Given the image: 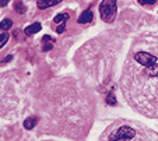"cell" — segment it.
I'll list each match as a JSON object with an SVG mask.
<instances>
[{
	"mask_svg": "<svg viewBox=\"0 0 158 141\" xmlns=\"http://www.w3.org/2000/svg\"><path fill=\"white\" fill-rule=\"evenodd\" d=\"M69 18V15L66 14V13H62V14H59V15H56V17L53 18V21L56 22V24H62V22H64L66 20Z\"/></svg>",
	"mask_w": 158,
	"mask_h": 141,
	"instance_id": "cell-9",
	"label": "cell"
},
{
	"mask_svg": "<svg viewBox=\"0 0 158 141\" xmlns=\"http://www.w3.org/2000/svg\"><path fill=\"white\" fill-rule=\"evenodd\" d=\"M133 63L137 66V69H133L137 74V83H148L150 90L158 94V54L137 50L133 54Z\"/></svg>",
	"mask_w": 158,
	"mask_h": 141,
	"instance_id": "cell-1",
	"label": "cell"
},
{
	"mask_svg": "<svg viewBox=\"0 0 158 141\" xmlns=\"http://www.w3.org/2000/svg\"><path fill=\"white\" fill-rule=\"evenodd\" d=\"M93 17H94L93 10H85V11L81 13V15L77 20V22L78 24H87V22H91L93 21Z\"/></svg>",
	"mask_w": 158,
	"mask_h": 141,
	"instance_id": "cell-4",
	"label": "cell"
},
{
	"mask_svg": "<svg viewBox=\"0 0 158 141\" xmlns=\"http://www.w3.org/2000/svg\"><path fill=\"white\" fill-rule=\"evenodd\" d=\"M136 137V130L130 126H120L115 133L109 135V141H130Z\"/></svg>",
	"mask_w": 158,
	"mask_h": 141,
	"instance_id": "cell-3",
	"label": "cell"
},
{
	"mask_svg": "<svg viewBox=\"0 0 158 141\" xmlns=\"http://www.w3.org/2000/svg\"><path fill=\"white\" fill-rule=\"evenodd\" d=\"M106 103L108 105H116V98H115V94H109V95L106 96Z\"/></svg>",
	"mask_w": 158,
	"mask_h": 141,
	"instance_id": "cell-10",
	"label": "cell"
},
{
	"mask_svg": "<svg viewBox=\"0 0 158 141\" xmlns=\"http://www.w3.org/2000/svg\"><path fill=\"white\" fill-rule=\"evenodd\" d=\"M9 41V35L7 34H0V48H3Z\"/></svg>",
	"mask_w": 158,
	"mask_h": 141,
	"instance_id": "cell-12",
	"label": "cell"
},
{
	"mask_svg": "<svg viewBox=\"0 0 158 141\" xmlns=\"http://www.w3.org/2000/svg\"><path fill=\"white\" fill-rule=\"evenodd\" d=\"M140 4H144V6H152V4L157 3V0H139Z\"/></svg>",
	"mask_w": 158,
	"mask_h": 141,
	"instance_id": "cell-13",
	"label": "cell"
},
{
	"mask_svg": "<svg viewBox=\"0 0 158 141\" xmlns=\"http://www.w3.org/2000/svg\"><path fill=\"white\" fill-rule=\"evenodd\" d=\"M52 49V45H45L44 46V50H51Z\"/></svg>",
	"mask_w": 158,
	"mask_h": 141,
	"instance_id": "cell-18",
	"label": "cell"
},
{
	"mask_svg": "<svg viewBox=\"0 0 158 141\" xmlns=\"http://www.w3.org/2000/svg\"><path fill=\"white\" fill-rule=\"evenodd\" d=\"M11 59H13V56H11V54H10V56H7L6 59L3 60V63H9V62H10V60H11Z\"/></svg>",
	"mask_w": 158,
	"mask_h": 141,
	"instance_id": "cell-16",
	"label": "cell"
},
{
	"mask_svg": "<svg viewBox=\"0 0 158 141\" xmlns=\"http://www.w3.org/2000/svg\"><path fill=\"white\" fill-rule=\"evenodd\" d=\"M14 7H15V10H17V11L20 13V14H24V13H25V10H27V9H25V6H24V4H23V3H21V2H17Z\"/></svg>",
	"mask_w": 158,
	"mask_h": 141,
	"instance_id": "cell-11",
	"label": "cell"
},
{
	"mask_svg": "<svg viewBox=\"0 0 158 141\" xmlns=\"http://www.w3.org/2000/svg\"><path fill=\"white\" fill-rule=\"evenodd\" d=\"M7 3H9V0H0V6H2V7L7 6Z\"/></svg>",
	"mask_w": 158,
	"mask_h": 141,
	"instance_id": "cell-15",
	"label": "cell"
},
{
	"mask_svg": "<svg viewBox=\"0 0 158 141\" xmlns=\"http://www.w3.org/2000/svg\"><path fill=\"white\" fill-rule=\"evenodd\" d=\"M36 123H38V117L31 116V117H28V119L24 120V127L27 130H31V129H34V127L36 126Z\"/></svg>",
	"mask_w": 158,
	"mask_h": 141,
	"instance_id": "cell-7",
	"label": "cell"
},
{
	"mask_svg": "<svg viewBox=\"0 0 158 141\" xmlns=\"http://www.w3.org/2000/svg\"><path fill=\"white\" fill-rule=\"evenodd\" d=\"M64 27H66V24H64V22H62V24H60L59 27L56 28V32H57V34H62L63 31H64Z\"/></svg>",
	"mask_w": 158,
	"mask_h": 141,
	"instance_id": "cell-14",
	"label": "cell"
},
{
	"mask_svg": "<svg viewBox=\"0 0 158 141\" xmlns=\"http://www.w3.org/2000/svg\"><path fill=\"white\" fill-rule=\"evenodd\" d=\"M11 27H13V21L11 20H9V18H6V20H3V21L0 22V30L2 31H7V30H10Z\"/></svg>",
	"mask_w": 158,
	"mask_h": 141,
	"instance_id": "cell-8",
	"label": "cell"
},
{
	"mask_svg": "<svg viewBox=\"0 0 158 141\" xmlns=\"http://www.w3.org/2000/svg\"><path fill=\"white\" fill-rule=\"evenodd\" d=\"M59 3H62V0H38V7L41 10H45V9H48V7L56 6Z\"/></svg>",
	"mask_w": 158,
	"mask_h": 141,
	"instance_id": "cell-5",
	"label": "cell"
},
{
	"mask_svg": "<svg viewBox=\"0 0 158 141\" xmlns=\"http://www.w3.org/2000/svg\"><path fill=\"white\" fill-rule=\"evenodd\" d=\"M41 28H42V25L39 24V22H35V24H31L30 27L25 28L24 32H25V35H34V34L39 32V31H41Z\"/></svg>",
	"mask_w": 158,
	"mask_h": 141,
	"instance_id": "cell-6",
	"label": "cell"
},
{
	"mask_svg": "<svg viewBox=\"0 0 158 141\" xmlns=\"http://www.w3.org/2000/svg\"><path fill=\"white\" fill-rule=\"evenodd\" d=\"M48 41H52V38L51 36H48V35H45L44 36V42H48Z\"/></svg>",
	"mask_w": 158,
	"mask_h": 141,
	"instance_id": "cell-17",
	"label": "cell"
},
{
	"mask_svg": "<svg viewBox=\"0 0 158 141\" xmlns=\"http://www.w3.org/2000/svg\"><path fill=\"white\" fill-rule=\"evenodd\" d=\"M99 13L105 22H112L116 17V0H104L99 4Z\"/></svg>",
	"mask_w": 158,
	"mask_h": 141,
	"instance_id": "cell-2",
	"label": "cell"
}]
</instances>
